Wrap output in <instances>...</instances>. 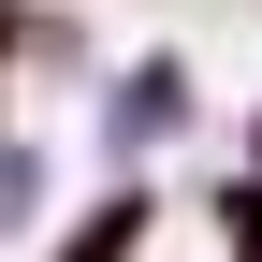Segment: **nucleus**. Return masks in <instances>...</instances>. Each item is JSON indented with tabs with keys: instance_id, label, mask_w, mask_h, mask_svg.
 <instances>
[{
	"instance_id": "obj_1",
	"label": "nucleus",
	"mask_w": 262,
	"mask_h": 262,
	"mask_svg": "<svg viewBox=\"0 0 262 262\" xmlns=\"http://www.w3.org/2000/svg\"><path fill=\"white\" fill-rule=\"evenodd\" d=\"M131 248H146V189H117V204H102V219H88V233H73V248H58V262H131Z\"/></svg>"
},
{
	"instance_id": "obj_2",
	"label": "nucleus",
	"mask_w": 262,
	"mask_h": 262,
	"mask_svg": "<svg viewBox=\"0 0 262 262\" xmlns=\"http://www.w3.org/2000/svg\"><path fill=\"white\" fill-rule=\"evenodd\" d=\"M189 102H175V58H146V73H131V102H117V131H175Z\"/></svg>"
}]
</instances>
